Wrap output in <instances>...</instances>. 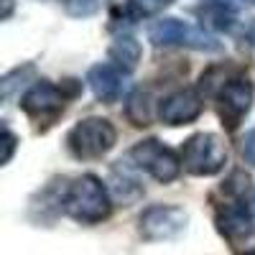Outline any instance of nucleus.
Here are the masks:
<instances>
[{
  "instance_id": "nucleus-1",
  "label": "nucleus",
  "mask_w": 255,
  "mask_h": 255,
  "mask_svg": "<svg viewBox=\"0 0 255 255\" xmlns=\"http://www.w3.org/2000/svg\"><path fill=\"white\" fill-rule=\"evenodd\" d=\"M64 212L79 225H97L110 217L113 199L105 181L95 174L77 176L64 197Z\"/></svg>"
},
{
  "instance_id": "nucleus-2",
  "label": "nucleus",
  "mask_w": 255,
  "mask_h": 255,
  "mask_svg": "<svg viewBox=\"0 0 255 255\" xmlns=\"http://www.w3.org/2000/svg\"><path fill=\"white\" fill-rule=\"evenodd\" d=\"M118 143V130L108 118H84L67 133V148L77 161H97Z\"/></svg>"
},
{
  "instance_id": "nucleus-3",
  "label": "nucleus",
  "mask_w": 255,
  "mask_h": 255,
  "mask_svg": "<svg viewBox=\"0 0 255 255\" xmlns=\"http://www.w3.org/2000/svg\"><path fill=\"white\" fill-rule=\"evenodd\" d=\"M128 163L133 168H140L145 171L151 179H156L158 184H171L179 179L181 174V156L174 151V148L163 145L158 138H145V140H138L130 153H128Z\"/></svg>"
},
{
  "instance_id": "nucleus-4",
  "label": "nucleus",
  "mask_w": 255,
  "mask_h": 255,
  "mask_svg": "<svg viewBox=\"0 0 255 255\" xmlns=\"http://www.w3.org/2000/svg\"><path fill=\"white\" fill-rule=\"evenodd\" d=\"M181 163L191 176H215L227 163V145L217 133H194L181 143Z\"/></svg>"
},
{
  "instance_id": "nucleus-5",
  "label": "nucleus",
  "mask_w": 255,
  "mask_h": 255,
  "mask_svg": "<svg viewBox=\"0 0 255 255\" xmlns=\"http://www.w3.org/2000/svg\"><path fill=\"white\" fill-rule=\"evenodd\" d=\"M148 41L153 46H186L194 51H220L222 44L204 28L191 26L181 18H158L148 28Z\"/></svg>"
},
{
  "instance_id": "nucleus-6",
  "label": "nucleus",
  "mask_w": 255,
  "mask_h": 255,
  "mask_svg": "<svg viewBox=\"0 0 255 255\" xmlns=\"http://www.w3.org/2000/svg\"><path fill=\"white\" fill-rule=\"evenodd\" d=\"M20 110L33 120L36 128L46 130L67 110V97H64L59 84L49 79H36L20 97Z\"/></svg>"
},
{
  "instance_id": "nucleus-7",
  "label": "nucleus",
  "mask_w": 255,
  "mask_h": 255,
  "mask_svg": "<svg viewBox=\"0 0 255 255\" xmlns=\"http://www.w3.org/2000/svg\"><path fill=\"white\" fill-rule=\"evenodd\" d=\"M189 212L179 204H151L138 217V232L148 243H166L176 240L186 232Z\"/></svg>"
},
{
  "instance_id": "nucleus-8",
  "label": "nucleus",
  "mask_w": 255,
  "mask_h": 255,
  "mask_svg": "<svg viewBox=\"0 0 255 255\" xmlns=\"http://www.w3.org/2000/svg\"><path fill=\"white\" fill-rule=\"evenodd\" d=\"M255 100V87L245 74H235L217 95V113L222 123L227 125V130H235L240 120L250 113Z\"/></svg>"
},
{
  "instance_id": "nucleus-9",
  "label": "nucleus",
  "mask_w": 255,
  "mask_h": 255,
  "mask_svg": "<svg viewBox=\"0 0 255 255\" xmlns=\"http://www.w3.org/2000/svg\"><path fill=\"white\" fill-rule=\"evenodd\" d=\"M204 113V100L199 90H176L158 102V120L168 128L189 125Z\"/></svg>"
},
{
  "instance_id": "nucleus-10",
  "label": "nucleus",
  "mask_w": 255,
  "mask_h": 255,
  "mask_svg": "<svg viewBox=\"0 0 255 255\" xmlns=\"http://www.w3.org/2000/svg\"><path fill=\"white\" fill-rule=\"evenodd\" d=\"M215 225H217L220 235H222L227 243H232V245L245 243L253 232H255V222H253L250 209H248L245 204H240V202L217 207Z\"/></svg>"
},
{
  "instance_id": "nucleus-11",
  "label": "nucleus",
  "mask_w": 255,
  "mask_h": 255,
  "mask_svg": "<svg viewBox=\"0 0 255 255\" xmlns=\"http://www.w3.org/2000/svg\"><path fill=\"white\" fill-rule=\"evenodd\" d=\"M87 84H90V90H92V95L100 100V102H105V105H113V102H118L120 97H123V92H125V74L118 69V67H113V64L108 61V64H92L90 67V72H87Z\"/></svg>"
},
{
  "instance_id": "nucleus-12",
  "label": "nucleus",
  "mask_w": 255,
  "mask_h": 255,
  "mask_svg": "<svg viewBox=\"0 0 255 255\" xmlns=\"http://www.w3.org/2000/svg\"><path fill=\"white\" fill-rule=\"evenodd\" d=\"M140 56H143V46L140 41L130 33H118L115 41L108 46V59L113 67H118L123 74H130L138 69L140 64Z\"/></svg>"
},
{
  "instance_id": "nucleus-13",
  "label": "nucleus",
  "mask_w": 255,
  "mask_h": 255,
  "mask_svg": "<svg viewBox=\"0 0 255 255\" xmlns=\"http://www.w3.org/2000/svg\"><path fill=\"white\" fill-rule=\"evenodd\" d=\"M130 163L118 161V166H113V197L118 202H123L125 207H130L135 199L143 197V186L138 184V179L130 174Z\"/></svg>"
},
{
  "instance_id": "nucleus-14",
  "label": "nucleus",
  "mask_w": 255,
  "mask_h": 255,
  "mask_svg": "<svg viewBox=\"0 0 255 255\" xmlns=\"http://www.w3.org/2000/svg\"><path fill=\"white\" fill-rule=\"evenodd\" d=\"M125 118L130 120V125H135V128L151 125V120H153V97H151V92L138 87V90H133L130 95H128Z\"/></svg>"
},
{
  "instance_id": "nucleus-15",
  "label": "nucleus",
  "mask_w": 255,
  "mask_h": 255,
  "mask_svg": "<svg viewBox=\"0 0 255 255\" xmlns=\"http://www.w3.org/2000/svg\"><path fill=\"white\" fill-rule=\"evenodd\" d=\"M33 77H36V67H33L31 61L20 64V67H15V69H10L3 79H0V97L8 102V100L15 95V90L23 87V84H28Z\"/></svg>"
},
{
  "instance_id": "nucleus-16",
  "label": "nucleus",
  "mask_w": 255,
  "mask_h": 255,
  "mask_svg": "<svg viewBox=\"0 0 255 255\" xmlns=\"http://www.w3.org/2000/svg\"><path fill=\"white\" fill-rule=\"evenodd\" d=\"M199 15H202V23L217 28V31H230L232 26H235V13H232V5H225V3L204 5V8H199Z\"/></svg>"
},
{
  "instance_id": "nucleus-17",
  "label": "nucleus",
  "mask_w": 255,
  "mask_h": 255,
  "mask_svg": "<svg viewBox=\"0 0 255 255\" xmlns=\"http://www.w3.org/2000/svg\"><path fill=\"white\" fill-rule=\"evenodd\" d=\"M176 0H128L125 10L133 20H145V18H156L158 13H163L168 5H174Z\"/></svg>"
},
{
  "instance_id": "nucleus-18",
  "label": "nucleus",
  "mask_w": 255,
  "mask_h": 255,
  "mask_svg": "<svg viewBox=\"0 0 255 255\" xmlns=\"http://www.w3.org/2000/svg\"><path fill=\"white\" fill-rule=\"evenodd\" d=\"M100 10V0H67V13L74 18H90Z\"/></svg>"
},
{
  "instance_id": "nucleus-19",
  "label": "nucleus",
  "mask_w": 255,
  "mask_h": 255,
  "mask_svg": "<svg viewBox=\"0 0 255 255\" xmlns=\"http://www.w3.org/2000/svg\"><path fill=\"white\" fill-rule=\"evenodd\" d=\"M227 194H232V197H243L245 191H248V174H243V171H232V176L225 181V186H222Z\"/></svg>"
},
{
  "instance_id": "nucleus-20",
  "label": "nucleus",
  "mask_w": 255,
  "mask_h": 255,
  "mask_svg": "<svg viewBox=\"0 0 255 255\" xmlns=\"http://www.w3.org/2000/svg\"><path fill=\"white\" fill-rule=\"evenodd\" d=\"M15 145H18V138L10 128L3 123V158H0V166H8L13 153H15Z\"/></svg>"
},
{
  "instance_id": "nucleus-21",
  "label": "nucleus",
  "mask_w": 255,
  "mask_h": 255,
  "mask_svg": "<svg viewBox=\"0 0 255 255\" xmlns=\"http://www.w3.org/2000/svg\"><path fill=\"white\" fill-rule=\"evenodd\" d=\"M243 158L250 166H255V130H250L245 135V140H243Z\"/></svg>"
},
{
  "instance_id": "nucleus-22",
  "label": "nucleus",
  "mask_w": 255,
  "mask_h": 255,
  "mask_svg": "<svg viewBox=\"0 0 255 255\" xmlns=\"http://www.w3.org/2000/svg\"><path fill=\"white\" fill-rule=\"evenodd\" d=\"M59 87H61L64 97L72 100V97H77V95L82 92V82H79V79H64V82L59 84Z\"/></svg>"
},
{
  "instance_id": "nucleus-23",
  "label": "nucleus",
  "mask_w": 255,
  "mask_h": 255,
  "mask_svg": "<svg viewBox=\"0 0 255 255\" xmlns=\"http://www.w3.org/2000/svg\"><path fill=\"white\" fill-rule=\"evenodd\" d=\"M13 15V0H3V13H0V18L8 20Z\"/></svg>"
},
{
  "instance_id": "nucleus-24",
  "label": "nucleus",
  "mask_w": 255,
  "mask_h": 255,
  "mask_svg": "<svg viewBox=\"0 0 255 255\" xmlns=\"http://www.w3.org/2000/svg\"><path fill=\"white\" fill-rule=\"evenodd\" d=\"M248 38H250V44H253V46H255V26H253V28H250V33H248Z\"/></svg>"
},
{
  "instance_id": "nucleus-25",
  "label": "nucleus",
  "mask_w": 255,
  "mask_h": 255,
  "mask_svg": "<svg viewBox=\"0 0 255 255\" xmlns=\"http://www.w3.org/2000/svg\"><path fill=\"white\" fill-rule=\"evenodd\" d=\"M243 255H255V248H253V250H245Z\"/></svg>"
},
{
  "instance_id": "nucleus-26",
  "label": "nucleus",
  "mask_w": 255,
  "mask_h": 255,
  "mask_svg": "<svg viewBox=\"0 0 255 255\" xmlns=\"http://www.w3.org/2000/svg\"><path fill=\"white\" fill-rule=\"evenodd\" d=\"M243 3H248V5H255V0H243Z\"/></svg>"
}]
</instances>
